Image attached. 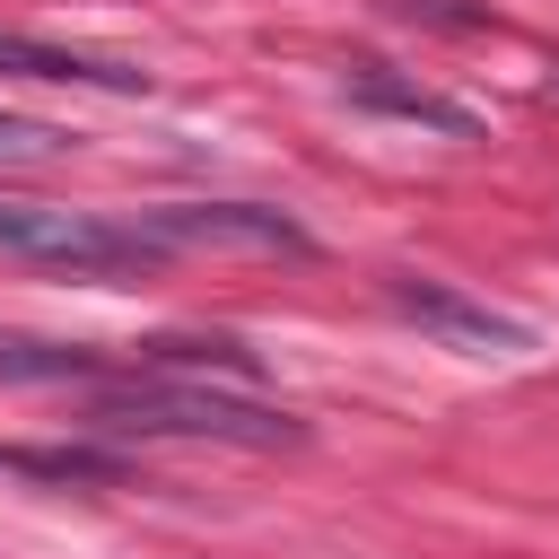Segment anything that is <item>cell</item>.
<instances>
[{"instance_id": "8992f818", "label": "cell", "mask_w": 559, "mask_h": 559, "mask_svg": "<svg viewBox=\"0 0 559 559\" xmlns=\"http://www.w3.org/2000/svg\"><path fill=\"white\" fill-rule=\"evenodd\" d=\"M0 79H52V87H105V96H140L148 70L131 61H96V52H61L35 35H0Z\"/></svg>"}, {"instance_id": "ba28073f", "label": "cell", "mask_w": 559, "mask_h": 559, "mask_svg": "<svg viewBox=\"0 0 559 559\" xmlns=\"http://www.w3.org/2000/svg\"><path fill=\"white\" fill-rule=\"evenodd\" d=\"M0 472H26V480H122V454H87V445H0Z\"/></svg>"}, {"instance_id": "9c48e42d", "label": "cell", "mask_w": 559, "mask_h": 559, "mask_svg": "<svg viewBox=\"0 0 559 559\" xmlns=\"http://www.w3.org/2000/svg\"><path fill=\"white\" fill-rule=\"evenodd\" d=\"M70 148V131H52V122H35V114H0V166H44V157H61Z\"/></svg>"}, {"instance_id": "30bf717a", "label": "cell", "mask_w": 559, "mask_h": 559, "mask_svg": "<svg viewBox=\"0 0 559 559\" xmlns=\"http://www.w3.org/2000/svg\"><path fill=\"white\" fill-rule=\"evenodd\" d=\"M402 17H445V26H480V9H454V0H393Z\"/></svg>"}, {"instance_id": "52a82bcc", "label": "cell", "mask_w": 559, "mask_h": 559, "mask_svg": "<svg viewBox=\"0 0 559 559\" xmlns=\"http://www.w3.org/2000/svg\"><path fill=\"white\" fill-rule=\"evenodd\" d=\"M0 376L9 384H79V376H105V358L79 341H35V332L0 323Z\"/></svg>"}, {"instance_id": "3957f363", "label": "cell", "mask_w": 559, "mask_h": 559, "mask_svg": "<svg viewBox=\"0 0 559 559\" xmlns=\"http://www.w3.org/2000/svg\"><path fill=\"white\" fill-rule=\"evenodd\" d=\"M131 227L157 253H314V236L262 201H166V210H140Z\"/></svg>"}, {"instance_id": "277c9868", "label": "cell", "mask_w": 559, "mask_h": 559, "mask_svg": "<svg viewBox=\"0 0 559 559\" xmlns=\"http://www.w3.org/2000/svg\"><path fill=\"white\" fill-rule=\"evenodd\" d=\"M384 297H393L402 323H419L428 341H445V349H463V358H524V349H533V323L498 314L489 297L437 280V271H384Z\"/></svg>"}, {"instance_id": "6da1fadb", "label": "cell", "mask_w": 559, "mask_h": 559, "mask_svg": "<svg viewBox=\"0 0 559 559\" xmlns=\"http://www.w3.org/2000/svg\"><path fill=\"white\" fill-rule=\"evenodd\" d=\"M96 428L105 437H201V445H245V454H288L306 445V419L253 393H227L210 376L183 367H140L122 384L96 393Z\"/></svg>"}, {"instance_id": "7a4b0ae2", "label": "cell", "mask_w": 559, "mask_h": 559, "mask_svg": "<svg viewBox=\"0 0 559 559\" xmlns=\"http://www.w3.org/2000/svg\"><path fill=\"white\" fill-rule=\"evenodd\" d=\"M0 253H17V262H52V271H79V280H131V271L166 262L131 218L52 210V201H0Z\"/></svg>"}, {"instance_id": "5b68a950", "label": "cell", "mask_w": 559, "mask_h": 559, "mask_svg": "<svg viewBox=\"0 0 559 559\" xmlns=\"http://www.w3.org/2000/svg\"><path fill=\"white\" fill-rule=\"evenodd\" d=\"M349 105L393 114V122H419V131H445V140H480V114L472 105H454V96H437V87L384 70V61H349Z\"/></svg>"}]
</instances>
